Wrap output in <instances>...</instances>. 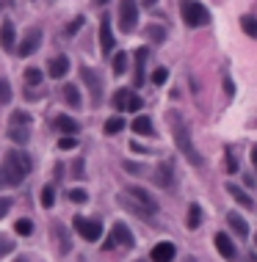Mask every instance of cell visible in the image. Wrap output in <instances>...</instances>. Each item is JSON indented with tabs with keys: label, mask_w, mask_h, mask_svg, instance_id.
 I'll use <instances>...</instances> for the list:
<instances>
[{
	"label": "cell",
	"mask_w": 257,
	"mask_h": 262,
	"mask_svg": "<svg viewBox=\"0 0 257 262\" xmlns=\"http://www.w3.org/2000/svg\"><path fill=\"white\" fill-rule=\"evenodd\" d=\"M166 122H169V130H172V138H174V144H177V149L185 154L194 166L205 163V160H202V154L197 152V146H194V141H191V130H188L182 113L180 111H169L166 113Z\"/></svg>",
	"instance_id": "6da1fadb"
},
{
	"label": "cell",
	"mask_w": 257,
	"mask_h": 262,
	"mask_svg": "<svg viewBox=\"0 0 257 262\" xmlns=\"http://www.w3.org/2000/svg\"><path fill=\"white\" fill-rule=\"evenodd\" d=\"M31 171V158L22 152H6L3 163H0V188H17Z\"/></svg>",
	"instance_id": "7a4b0ae2"
},
{
	"label": "cell",
	"mask_w": 257,
	"mask_h": 262,
	"mask_svg": "<svg viewBox=\"0 0 257 262\" xmlns=\"http://www.w3.org/2000/svg\"><path fill=\"white\" fill-rule=\"evenodd\" d=\"M125 204L130 207L133 213H138V216H155L158 213V201H155L150 193L144 191V188H136V185H130L127 188V199H125Z\"/></svg>",
	"instance_id": "3957f363"
},
{
	"label": "cell",
	"mask_w": 257,
	"mask_h": 262,
	"mask_svg": "<svg viewBox=\"0 0 257 262\" xmlns=\"http://www.w3.org/2000/svg\"><path fill=\"white\" fill-rule=\"evenodd\" d=\"M180 14H182V22H185L188 28H202V25L211 22V11H207L199 0H182Z\"/></svg>",
	"instance_id": "277c9868"
},
{
	"label": "cell",
	"mask_w": 257,
	"mask_h": 262,
	"mask_svg": "<svg viewBox=\"0 0 257 262\" xmlns=\"http://www.w3.org/2000/svg\"><path fill=\"white\" fill-rule=\"evenodd\" d=\"M72 226H75V232L83 240H89V243H94V240L103 238V224H97V221H91V218L75 216V218H72Z\"/></svg>",
	"instance_id": "5b68a950"
},
{
	"label": "cell",
	"mask_w": 257,
	"mask_h": 262,
	"mask_svg": "<svg viewBox=\"0 0 257 262\" xmlns=\"http://www.w3.org/2000/svg\"><path fill=\"white\" fill-rule=\"evenodd\" d=\"M136 22H138L136 0H122V6H119V28L130 33V31H136Z\"/></svg>",
	"instance_id": "8992f818"
},
{
	"label": "cell",
	"mask_w": 257,
	"mask_h": 262,
	"mask_svg": "<svg viewBox=\"0 0 257 262\" xmlns=\"http://www.w3.org/2000/svg\"><path fill=\"white\" fill-rule=\"evenodd\" d=\"M80 77H83V83L89 86V91H91V102H100V97H103V77L97 75L94 69H80Z\"/></svg>",
	"instance_id": "52a82bcc"
},
{
	"label": "cell",
	"mask_w": 257,
	"mask_h": 262,
	"mask_svg": "<svg viewBox=\"0 0 257 262\" xmlns=\"http://www.w3.org/2000/svg\"><path fill=\"white\" fill-rule=\"evenodd\" d=\"M39 44H42V31H39V28H33V31H28V36H25L22 42H19V47H17V56H22V58L33 56Z\"/></svg>",
	"instance_id": "ba28073f"
},
{
	"label": "cell",
	"mask_w": 257,
	"mask_h": 262,
	"mask_svg": "<svg viewBox=\"0 0 257 262\" xmlns=\"http://www.w3.org/2000/svg\"><path fill=\"white\" fill-rule=\"evenodd\" d=\"M213 243H216V248H219V254H221L224 259H235V257H238V248H235V243L229 240L227 232H216Z\"/></svg>",
	"instance_id": "9c48e42d"
},
{
	"label": "cell",
	"mask_w": 257,
	"mask_h": 262,
	"mask_svg": "<svg viewBox=\"0 0 257 262\" xmlns=\"http://www.w3.org/2000/svg\"><path fill=\"white\" fill-rule=\"evenodd\" d=\"M111 238H113V243H116V246H125V248L136 246V238H133V232L127 229L125 224H113L111 226Z\"/></svg>",
	"instance_id": "30bf717a"
},
{
	"label": "cell",
	"mask_w": 257,
	"mask_h": 262,
	"mask_svg": "<svg viewBox=\"0 0 257 262\" xmlns=\"http://www.w3.org/2000/svg\"><path fill=\"white\" fill-rule=\"evenodd\" d=\"M152 262H172L174 257H177V246L174 243H169V240H163V243H158L152 248Z\"/></svg>",
	"instance_id": "8fae6325"
},
{
	"label": "cell",
	"mask_w": 257,
	"mask_h": 262,
	"mask_svg": "<svg viewBox=\"0 0 257 262\" xmlns=\"http://www.w3.org/2000/svg\"><path fill=\"white\" fill-rule=\"evenodd\" d=\"M155 185L158 188H174V169L169 160H163V163L158 166V171H155Z\"/></svg>",
	"instance_id": "7c38bea8"
},
{
	"label": "cell",
	"mask_w": 257,
	"mask_h": 262,
	"mask_svg": "<svg viewBox=\"0 0 257 262\" xmlns=\"http://www.w3.org/2000/svg\"><path fill=\"white\" fill-rule=\"evenodd\" d=\"M14 39H17V31H14V22H9L6 19L3 25H0V47L9 53H14Z\"/></svg>",
	"instance_id": "4fadbf2b"
},
{
	"label": "cell",
	"mask_w": 257,
	"mask_h": 262,
	"mask_svg": "<svg viewBox=\"0 0 257 262\" xmlns=\"http://www.w3.org/2000/svg\"><path fill=\"white\" fill-rule=\"evenodd\" d=\"M66 72H69V58L66 56H56V58H50V64H47V75L50 77H64Z\"/></svg>",
	"instance_id": "5bb4252c"
},
{
	"label": "cell",
	"mask_w": 257,
	"mask_h": 262,
	"mask_svg": "<svg viewBox=\"0 0 257 262\" xmlns=\"http://www.w3.org/2000/svg\"><path fill=\"white\" fill-rule=\"evenodd\" d=\"M227 193H229V196H232L235 201H238L241 207H246V210H254V201H252V196H249V193L243 191V188H238L235 182H227Z\"/></svg>",
	"instance_id": "9a60e30c"
},
{
	"label": "cell",
	"mask_w": 257,
	"mask_h": 262,
	"mask_svg": "<svg viewBox=\"0 0 257 262\" xmlns=\"http://www.w3.org/2000/svg\"><path fill=\"white\" fill-rule=\"evenodd\" d=\"M100 50H103V53L113 50V33H111V22H108V17H103V22H100Z\"/></svg>",
	"instance_id": "2e32d148"
},
{
	"label": "cell",
	"mask_w": 257,
	"mask_h": 262,
	"mask_svg": "<svg viewBox=\"0 0 257 262\" xmlns=\"http://www.w3.org/2000/svg\"><path fill=\"white\" fill-rule=\"evenodd\" d=\"M56 127L61 133H66V136H75V133L80 130V124L75 122V119H72V116H61V113L56 116Z\"/></svg>",
	"instance_id": "e0dca14e"
},
{
	"label": "cell",
	"mask_w": 257,
	"mask_h": 262,
	"mask_svg": "<svg viewBox=\"0 0 257 262\" xmlns=\"http://www.w3.org/2000/svg\"><path fill=\"white\" fill-rule=\"evenodd\" d=\"M144 64H147V47H138L136 50V77H133L136 86L144 83Z\"/></svg>",
	"instance_id": "ac0fdd59"
},
{
	"label": "cell",
	"mask_w": 257,
	"mask_h": 262,
	"mask_svg": "<svg viewBox=\"0 0 257 262\" xmlns=\"http://www.w3.org/2000/svg\"><path fill=\"white\" fill-rule=\"evenodd\" d=\"M227 224L235 229V234H238V238H249V226H246V221H243L238 213H229V216H227Z\"/></svg>",
	"instance_id": "d6986e66"
},
{
	"label": "cell",
	"mask_w": 257,
	"mask_h": 262,
	"mask_svg": "<svg viewBox=\"0 0 257 262\" xmlns=\"http://www.w3.org/2000/svg\"><path fill=\"white\" fill-rule=\"evenodd\" d=\"M133 130H136L138 136H152V122H150V116H136Z\"/></svg>",
	"instance_id": "ffe728a7"
},
{
	"label": "cell",
	"mask_w": 257,
	"mask_h": 262,
	"mask_svg": "<svg viewBox=\"0 0 257 262\" xmlns=\"http://www.w3.org/2000/svg\"><path fill=\"white\" fill-rule=\"evenodd\" d=\"M199 224H202V207L191 204L188 207V229H199Z\"/></svg>",
	"instance_id": "44dd1931"
},
{
	"label": "cell",
	"mask_w": 257,
	"mask_h": 262,
	"mask_svg": "<svg viewBox=\"0 0 257 262\" xmlns=\"http://www.w3.org/2000/svg\"><path fill=\"white\" fill-rule=\"evenodd\" d=\"M241 28H243V33H246V36L257 39V19H254L252 14H243V17H241Z\"/></svg>",
	"instance_id": "7402d4cb"
},
{
	"label": "cell",
	"mask_w": 257,
	"mask_h": 262,
	"mask_svg": "<svg viewBox=\"0 0 257 262\" xmlns=\"http://www.w3.org/2000/svg\"><path fill=\"white\" fill-rule=\"evenodd\" d=\"M61 94H64L66 105H72V108H80V94H78V89H75V86H69V83H66V86H64V91H61Z\"/></svg>",
	"instance_id": "603a6c76"
},
{
	"label": "cell",
	"mask_w": 257,
	"mask_h": 262,
	"mask_svg": "<svg viewBox=\"0 0 257 262\" xmlns=\"http://www.w3.org/2000/svg\"><path fill=\"white\" fill-rule=\"evenodd\" d=\"M28 124H31V116L25 111H14V113H11L9 127H28Z\"/></svg>",
	"instance_id": "cb8c5ba5"
},
{
	"label": "cell",
	"mask_w": 257,
	"mask_h": 262,
	"mask_svg": "<svg viewBox=\"0 0 257 262\" xmlns=\"http://www.w3.org/2000/svg\"><path fill=\"white\" fill-rule=\"evenodd\" d=\"M119 130H125V119H122V116H111L105 122V133H108V136H113V133H119Z\"/></svg>",
	"instance_id": "d4e9b609"
},
{
	"label": "cell",
	"mask_w": 257,
	"mask_h": 262,
	"mask_svg": "<svg viewBox=\"0 0 257 262\" xmlns=\"http://www.w3.org/2000/svg\"><path fill=\"white\" fill-rule=\"evenodd\" d=\"M9 136L17 144H28V127H9Z\"/></svg>",
	"instance_id": "484cf974"
},
{
	"label": "cell",
	"mask_w": 257,
	"mask_h": 262,
	"mask_svg": "<svg viewBox=\"0 0 257 262\" xmlns=\"http://www.w3.org/2000/svg\"><path fill=\"white\" fill-rule=\"evenodd\" d=\"M25 83H28V86H39V83H42V69L28 66V69H25Z\"/></svg>",
	"instance_id": "4316f807"
},
{
	"label": "cell",
	"mask_w": 257,
	"mask_h": 262,
	"mask_svg": "<svg viewBox=\"0 0 257 262\" xmlns=\"http://www.w3.org/2000/svg\"><path fill=\"white\" fill-rule=\"evenodd\" d=\"M14 232L22 234V238H28V234H33V224H31L28 218H19L17 224H14Z\"/></svg>",
	"instance_id": "83f0119b"
},
{
	"label": "cell",
	"mask_w": 257,
	"mask_h": 262,
	"mask_svg": "<svg viewBox=\"0 0 257 262\" xmlns=\"http://www.w3.org/2000/svg\"><path fill=\"white\" fill-rule=\"evenodd\" d=\"M53 204H56V191H53V185H47L44 191H42V207H47V210H50Z\"/></svg>",
	"instance_id": "f1b7e54d"
},
{
	"label": "cell",
	"mask_w": 257,
	"mask_h": 262,
	"mask_svg": "<svg viewBox=\"0 0 257 262\" xmlns=\"http://www.w3.org/2000/svg\"><path fill=\"white\" fill-rule=\"evenodd\" d=\"M69 201H75V204H83V201H89V193H86L83 188H72V191H69Z\"/></svg>",
	"instance_id": "f546056e"
},
{
	"label": "cell",
	"mask_w": 257,
	"mask_h": 262,
	"mask_svg": "<svg viewBox=\"0 0 257 262\" xmlns=\"http://www.w3.org/2000/svg\"><path fill=\"white\" fill-rule=\"evenodd\" d=\"M125 69H127V56H125V53H116V56H113V72L122 75Z\"/></svg>",
	"instance_id": "4dcf8cb0"
},
{
	"label": "cell",
	"mask_w": 257,
	"mask_h": 262,
	"mask_svg": "<svg viewBox=\"0 0 257 262\" xmlns=\"http://www.w3.org/2000/svg\"><path fill=\"white\" fill-rule=\"evenodd\" d=\"M11 248H14V240H11L9 234H0V257L11 254Z\"/></svg>",
	"instance_id": "1f68e13d"
},
{
	"label": "cell",
	"mask_w": 257,
	"mask_h": 262,
	"mask_svg": "<svg viewBox=\"0 0 257 262\" xmlns=\"http://www.w3.org/2000/svg\"><path fill=\"white\" fill-rule=\"evenodd\" d=\"M127 97H130V91H127V89H119L116 94H113V105L122 111V108H125V102H127Z\"/></svg>",
	"instance_id": "d6a6232c"
},
{
	"label": "cell",
	"mask_w": 257,
	"mask_h": 262,
	"mask_svg": "<svg viewBox=\"0 0 257 262\" xmlns=\"http://www.w3.org/2000/svg\"><path fill=\"white\" fill-rule=\"evenodd\" d=\"M11 99V86L6 77H0V102H9Z\"/></svg>",
	"instance_id": "836d02e7"
},
{
	"label": "cell",
	"mask_w": 257,
	"mask_h": 262,
	"mask_svg": "<svg viewBox=\"0 0 257 262\" xmlns=\"http://www.w3.org/2000/svg\"><path fill=\"white\" fill-rule=\"evenodd\" d=\"M125 111H141V97H136V94L130 91V97H127V102H125Z\"/></svg>",
	"instance_id": "e575fe53"
},
{
	"label": "cell",
	"mask_w": 257,
	"mask_h": 262,
	"mask_svg": "<svg viewBox=\"0 0 257 262\" xmlns=\"http://www.w3.org/2000/svg\"><path fill=\"white\" fill-rule=\"evenodd\" d=\"M56 238L61 240V254H66V251H69V240H66V234H64V229H61V224H56Z\"/></svg>",
	"instance_id": "d590c367"
},
{
	"label": "cell",
	"mask_w": 257,
	"mask_h": 262,
	"mask_svg": "<svg viewBox=\"0 0 257 262\" xmlns=\"http://www.w3.org/2000/svg\"><path fill=\"white\" fill-rule=\"evenodd\" d=\"M169 80V69H163V66H160V69H155V75H152V83L155 86H163Z\"/></svg>",
	"instance_id": "8d00e7d4"
},
{
	"label": "cell",
	"mask_w": 257,
	"mask_h": 262,
	"mask_svg": "<svg viewBox=\"0 0 257 262\" xmlns=\"http://www.w3.org/2000/svg\"><path fill=\"white\" fill-rule=\"evenodd\" d=\"M150 39H152V42H163V39H166V31L160 28V25H152V28H150Z\"/></svg>",
	"instance_id": "74e56055"
},
{
	"label": "cell",
	"mask_w": 257,
	"mask_h": 262,
	"mask_svg": "<svg viewBox=\"0 0 257 262\" xmlns=\"http://www.w3.org/2000/svg\"><path fill=\"white\" fill-rule=\"evenodd\" d=\"M75 146H78V141L72 138V136H66V138L58 141V149H66V152H69V149H75Z\"/></svg>",
	"instance_id": "f35d334b"
},
{
	"label": "cell",
	"mask_w": 257,
	"mask_h": 262,
	"mask_svg": "<svg viewBox=\"0 0 257 262\" xmlns=\"http://www.w3.org/2000/svg\"><path fill=\"white\" fill-rule=\"evenodd\" d=\"M80 25H83V17H75V19H72V22H69V28H66V36H75Z\"/></svg>",
	"instance_id": "ab89813d"
},
{
	"label": "cell",
	"mask_w": 257,
	"mask_h": 262,
	"mask_svg": "<svg viewBox=\"0 0 257 262\" xmlns=\"http://www.w3.org/2000/svg\"><path fill=\"white\" fill-rule=\"evenodd\" d=\"M224 166H227V171H229V174L238 171V160L232 158V152H229V149H227V163H224Z\"/></svg>",
	"instance_id": "60d3db41"
},
{
	"label": "cell",
	"mask_w": 257,
	"mask_h": 262,
	"mask_svg": "<svg viewBox=\"0 0 257 262\" xmlns=\"http://www.w3.org/2000/svg\"><path fill=\"white\" fill-rule=\"evenodd\" d=\"M11 210V199H6V196H0V218L6 216V213Z\"/></svg>",
	"instance_id": "b9f144b4"
},
{
	"label": "cell",
	"mask_w": 257,
	"mask_h": 262,
	"mask_svg": "<svg viewBox=\"0 0 257 262\" xmlns=\"http://www.w3.org/2000/svg\"><path fill=\"white\" fill-rule=\"evenodd\" d=\"M113 246H116V243H113V238H105V243H103V251H113Z\"/></svg>",
	"instance_id": "7bdbcfd3"
},
{
	"label": "cell",
	"mask_w": 257,
	"mask_h": 262,
	"mask_svg": "<svg viewBox=\"0 0 257 262\" xmlns=\"http://www.w3.org/2000/svg\"><path fill=\"white\" fill-rule=\"evenodd\" d=\"M224 91H227V94H232V91H235V86H232V80H229V77L224 80Z\"/></svg>",
	"instance_id": "ee69618b"
},
{
	"label": "cell",
	"mask_w": 257,
	"mask_h": 262,
	"mask_svg": "<svg viewBox=\"0 0 257 262\" xmlns=\"http://www.w3.org/2000/svg\"><path fill=\"white\" fill-rule=\"evenodd\" d=\"M252 163H254V169H257V146L252 149Z\"/></svg>",
	"instance_id": "f6af8a7d"
},
{
	"label": "cell",
	"mask_w": 257,
	"mask_h": 262,
	"mask_svg": "<svg viewBox=\"0 0 257 262\" xmlns=\"http://www.w3.org/2000/svg\"><path fill=\"white\" fill-rule=\"evenodd\" d=\"M155 3H158V0H144V6H155Z\"/></svg>",
	"instance_id": "bcb514c9"
},
{
	"label": "cell",
	"mask_w": 257,
	"mask_h": 262,
	"mask_svg": "<svg viewBox=\"0 0 257 262\" xmlns=\"http://www.w3.org/2000/svg\"><path fill=\"white\" fill-rule=\"evenodd\" d=\"M185 262H197V259H194V257H188V259H185Z\"/></svg>",
	"instance_id": "7dc6e473"
},
{
	"label": "cell",
	"mask_w": 257,
	"mask_h": 262,
	"mask_svg": "<svg viewBox=\"0 0 257 262\" xmlns=\"http://www.w3.org/2000/svg\"><path fill=\"white\" fill-rule=\"evenodd\" d=\"M14 262H28V259H22V257H19V259H14Z\"/></svg>",
	"instance_id": "c3c4849f"
},
{
	"label": "cell",
	"mask_w": 257,
	"mask_h": 262,
	"mask_svg": "<svg viewBox=\"0 0 257 262\" xmlns=\"http://www.w3.org/2000/svg\"><path fill=\"white\" fill-rule=\"evenodd\" d=\"M136 262H144V259H136Z\"/></svg>",
	"instance_id": "681fc988"
},
{
	"label": "cell",
	"mask_w": 257,
	"mask_h": 262,
	"mask_svg": "<svg viewBox=\"0 0 257 262\" xmlns=\"http://www.w3.org/2000/svg\"><path fill=\"white\" fill-rule=\"evenodd\" d=\"M100 3H105V0H100Z\"/></svg>",
	"instance_id": "f907efd6"
}]
</instances>
